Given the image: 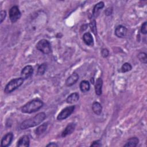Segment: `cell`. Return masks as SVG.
Returning <instances> with one entry per match:
<instances>
[{
  "label": "cell",
  "instance_id": "29",
  "mask_svg": "<svg viewBox=\"0 0 147 147\" xmlns=\"http://www.w3.org/2000/svg\"><path fill=\"white\" fill-rule=\"evenodd\" d=\"M113 12V8L112 7H108L105 10V14L106 16H110L111 14Z\"/></svg>",
  "mask_w": 147,
  "mask_h": 147
},
{
  "label": "cell",
  "instance_id": "9",
  "mask_svg": "<svg viewBox=\"0 0 147 147\" xmlns=\"http://www.w3.org/2000/svg\"><path fill=\"white\" fill-rule=\"evenodd\" d=\"M33 73V68L32 65H28L25 66L21 71V77L24 79H28L30 77Z\"/></svg>",
  "mask_w": 147,
  "mask_h": 147
},
{
  "label": "cell",
  "instance_id": "26",
  "mask_svg": "<svg viewBox=\"0 0 147 147\" xmlns=\"http://www.w3.org/2000/svg\"><path fill=\"white\" fill-rule=\"evenodd\" d=\"M6 16V13L5 10H1L0 13V22L2 23L5 20Z\"/></svg>",
  "mask_w": 147,
  "mask_h": 147
},
{
  "label": "cell",
  "instance_id": "7",
  "mask_svg": "<svg viewBox=\"0 0 147 147\" xmlns=\"http://www.w3.org/2000/svg\"><path fill=\"white\" fill-rule=\"evenodd\" d=\"M13 134L12 132L7 133L3 137L1 141V145L2 147H7L9 146L13 140Z\"/></svg>",
  "mask_w": 147,
  "mask_h": 147
},
{
  "label": "cell",
  "instance_id": "6",
  "mask_svg": "<svg viewBox=\"0 0 147 147\" xmlns=\"http://www.w3.org/2000/svg\"><path fill=\"white\" fill-rule=\"evenodd\" d=\"M75 106H70L63 109L57 117V119L61 121L68 118L74 111Z\"/></svg>",
  "mask_w": 147,
  "mask_h": 147
},
{
  "label": "cell",
  "instance_id": "4",
  "mask_svg": "<svg viewBox=\"0 0 147 147\" xmlns=\"http://www.w3.org/2000/svg\"><path fill=\"white\" fill-rule=\"evenodd\" d=\"M36 48L44 54H49L52 52L51 43L45 39L40 40L36 44Z\"/></svg>",
  "mask_w": 147,
  "mask_h": 147
},
{
  "label": "cell",
  "instance_id": "3",
  "mask_svg": "<svg viewBox=\"0 0 147 147\" xmlns=\"http://www.w3.org/2000/svg\"><path fill=\"white\" fill-rule=\"evenodd\" d=\"M24 79L21 78H16L11 80L5 86L4 89V92L6 94L10 93L16 90L17 88L20 87L23 82H24Z\"/></svg>",
  "mask_w": 147,
  "mask_h": 147
},
{
  "label": "cell",
  "instance_id": "15",
  "mask_svg": "<svg viewBox=\"0 0 147 147\" xmlns=\"http://www.w3.org/2000/svg\"><path fill=\"white\" fill-rule=\"evenodd\" d=\"M104 3L103 2H99L98 3H96L94 8L92 11V16L93 17H96L99 15V13H100V10L104 7Z\"/></svg>",
  "mask_w": 147,
  "mask_h": 147
},
{
  "label": "cell",
  "instance_id": "10",
  "mask_svg": "<svg viewBox=\"0 0 147 147\" xmlns=\"http://www.w3.org/2000/svg\"><path fill=\"white\" fill-rule=\"evenodd\" d=\"M79 79V75L76 73L72 74L65 80V85L70 87L75 84Z\"/></svg>",
  "mask_w": 147,
  "mask_h": 147
},
{
  "label": "cell",
  "instance_id": "18",
  "mask_svg": "<svg viewBox=\"0 0 147 147\" xmlns=\"http://www.w3.org/2000/svg\"><path fill=\"white\" fill-rule=\"evenodd\" d=\"M139 142V140L138 138L134 137L129 138L126 143L124 145V146H127V147H136L137 144Z\"/></svg>",
  "mask_w": 147,
  "mask_h": 147
},
{
  "label": "cell",
  "instance_id": "28",
  "mask_svg": "<svg viewBox=\"0 0 147 147\" xmlns=\"http://www.w3.org/2000/svg\"><path fill=\"white\" fill-rule=\"evenodd\" d=\"M102 146V144L100 140H96L93 141L90 145V146Z\"/></svg>",
  "mask_w": 147,
  "mask_h": 147
},
{
  "label": "cell",
  "instance_id": "11",
  "mask_svg": "<svg viewBox=\"0 0 147 147\" xmlns=\"http://www.w3.org/2000/svg\"><path fill=\"white\" fill-rule=\"evenodd\" d=\"M30 144V140L28 136L24 135L20 138L17 141V146L18 147H28Z\"/></svg>",
  "mask_w": 147,
  "mask_h": 147
},
{
  "label": "cell",
  "instance_id": "17",
  "mask_svg": "<svg viewBox=\"0 0 147 147\" xmlns=\"http://www.w3.org/2000/svg\"><path fill=\"white\" fill-rule=\"evenodd\" d=\"M92 110L95 114L99 115L102 113V107L99 102H95L93 103V104L92 105Z\"/></svg>",
  "mask_w": 147,
  "mask_h": 147
},
{
  "label": "cell",
  "instance_id": "22",
  "mask_svg": "<svg viewBox=\"0 0 147 147\" xmlns=\"http://www.w3.org/2000/svg\"><path fill=\"white\" fill-rule=\"evenodd\" d=\"M47 69V64L45 63H42L40 64L37 69V74L38 75H42L46 71Z\"/></svg>",
  "mask_w": 147,
  "mask_h": 147
},
{
  "label": "cell",
  "instance_id": "27",
  "mask_svg": "<svg viewBox=\"0 0 147 147\" xmlns=\"http://www.w3.org/2000/svg\"><path fill=\"white\" fill-rule=\"evenodd\" d=\"M109 51L107 49L103 48L101 51V55L103 57H107L109 56Z\"/></svg>",
  "mask_w": 147,
  "mask_h": 147
},
{
  "label": "cell",
  "instance_id": "20",
  "mask_svg": "<svg viewBox=\"0 0 147 147\" xmlns=\"http://www.w3.org/2000/svg\"><path fill=\"white\" fill-rule=\"evenodd\" d=\"M48 122H46V123H44L43 124H42L41 125L37 127V129L35 130L36 134L39 136L42 134L43 133H44L48 127Z\"/></svg>",
  "mask_w": 147,
  "mask_h": 147
},
{
  "label": "cell",
  "instance_id": "14",
  "mask_svg": "<svg viewBox=\"0 0 147 147\" xmlns=\"http://www.w3.org/2000/svg\"><path fill=\"white\" fill-rule=\"evenodd\" d=\"M102 85L103 80L102 78H99L96 79L95 84V91L97 95H100L102 92Z\"/></svg>",
  "mask_w": 147,
  "mask_h": 147
},
{
  "label": "cell",
  "instance_id": "30",
  "mask_svg": "<svg viewBox=\"0 0 147 147\" xmlns=\"http://www.w3.org/2000/svg\"><path fill=\"white\" fill-rule=\"evenodd\" d=\"M47 146H51V147L54 146L55 147V146H58V145L55 142H51V143H49V144H48L47 145Z\"/></svg>",
  "mask_w": 147,
  "mask_h": 147
},
{
  "label": "cell",
  "instance_id": "23",
  "mask_svg": "<svg viewBox=\"0 0 147 147\" xmlns=\"http://www.w3.org/2000/svg\"><path fill=\"white\" fill-rule=\"evenodd\" d=\"M138 59H139V60L144 63V64H146L147 63V57H146V53L145 52H140L138 54L137 56Z\"/></svg>",
  "mask_w": 147,
  "mask_h": 147
},
{
  "label": "cell",
  "instance_id": "12",
  "mask_svg": "<svg viewBox=\"0 0 147 147\" xmlns=\"http://www.w3.org/2000/svg\"><path fill=\"white\" fill-rule=\"evenodd\" d=\"M76 127V124L75 123H69L65 127L64 130L61 133V137H64L67 136L71 134L74 130Z\"/></svg>",
  "mask_w": 147,
  "mask_h": 147
},
{
  "label": "cell",
  "instance_id": "5",
  "mask_svg": "<svg viewBox=\"0 0 147 147\" xmlns=\"http://www.w3.org/2000/svg\"><path fill=\"white\" fill-rule=\"evenodd\" d=\"M9 18L11 22H16L21 16V13L17 6H13L10 8L9 11Z\"/></svg>",
  "mask_w": 147,
  "mask_h": 147
},
{
  "label": "cell",
  "instance_id": "2",
  "mask_svg": "<svg viewBox=\"0 0 147 147\" xmlns=\"http://www.w3.org/2000/svg\"><path fill=\"white\" fill-rule=\"evenodd\" d=\"M43 105L44 103L41 100L34 99L24 105L21 107V111L24 113H33L38 111L43 106Z\"/></svg>",
  "mask_w": 147,
  "mask_h": 147
},
{
  "label": "cell",
  "instance_id": "25",
  "mask_svg": "<svg viewBox=\"0 0 147 147\" xmlns=\"http://www.w3.org/2000/svg\"><path fill=\"white\" fill-rule=\"evenodd\" d=\"M146 27H147V22H144L141 27V32L143 34H146L147 33V29H146Z\"/></svg>",
  "mask_w": 147,
  "mask_h": 147
},
{
  "label": "cell",
  "instance_id": "8",
  "mask_svg": "<svg viewBox=\"0 0 147 147\" xmlns=\"http://www.w3.org/2000/svg\"><path fill=\"white\" fill-rule=\"evenodd\" d=\"M127 34V29L123 25H118L115 29V34L119 38H125Z\"/></svg>",
  "mask_w": 147,
  "mask_h": 147
},
{
  "label": "cell",
  "instance_id": "24",
  "mask_svg": "<svg viewBox=\"0 0 147 147\" xmlns=\"http://www.w3.org/2000/svg\"><path fill=\"white\" fill-rule=\"evenodd\" d=\"M132 69L131 64L129 63H125L121 67V70L122 72H126L130 71Z\"/></svg>",
  "mask_w": 147,
  "mask_h": 147
},
{
  "label": "cell",
  "instance_id": "19",
  "mask_svg": "<svg viewBox=\"0 0 147 147\" xmlns=\"http://www.w3.org/2000/svg\"><path fill=\"white\" fill-rule=\"evenodd\" d=\"M79 87L81 91H82L83 92H86L89 91L90 88V84L88 81L84 80L80 82Z\"/></svg>",
  "mask_w": 147,
  "mask_h": 147
},
{
  "label": "cell",
  "instance_id": "16",
  "mask_svg": "<svg viewBox=\"0 0 147 147\" xmlns=\"http://www.w3.org/2000/svg\"><path fill=\"white\" fill-rule=\"evenodd\" d=\"M79 99V95L77 92H74L70 94L66 99V102L68 103L72 104L78 101Z\"/></svg>",
  "mask_w": 147,
  "mask_h": 147
},
{
  "label": "cell",
  "instance_id": "1",
  "mask_svg": "<svg viewBox=\"0 0 147 147\" xmlns=\"http://www.w3.org/2000/svg\"><path fill=\"white\" fill-rule=\"evenodd\" d=\"M45 117L46 114L45 113H39L34 117L27 119L21 122L20 125V129L21 130H25L34 127L41 123L45 119Z\"/></svg>",
  "mask_w": 147,
  "mask_h": 147
},
{
  "label": "cell",
  "instance_id": "13",
  "mask_svg": "<svg viewBox=\"0 0 147 147\" xmlns=\"http://www.w3.org/2000/svg\"><path fill=\"white\" fill-rule=\"evenodd\" d=\"M83 40L84 42L88 46L92 47L94 45V39L90 32H86L84 33L83 36Z\"/></svg>",
  "mask_w": 147,
  "mask_h": 147
},
{
  "label": "cell",
  "instance_id": "21",
  "mask_svg": "<svg viewBox=\"0 0 147 147\" xmlns=\"http://www.w3.org/2000/svg\"><path fill=\"white\" fill-rule=\"evenodd\" d=\"M90 29L91 30V31L92 32V33L95 34L96 35L97 34V29H96V21L95 20V18H94V17H92L90 22Z\"/></svg>",
  "mask_w": 147,
  "mask_h": 147
}]
</instances>
